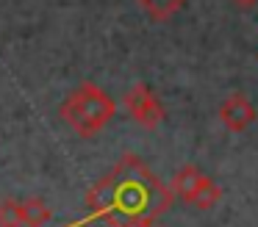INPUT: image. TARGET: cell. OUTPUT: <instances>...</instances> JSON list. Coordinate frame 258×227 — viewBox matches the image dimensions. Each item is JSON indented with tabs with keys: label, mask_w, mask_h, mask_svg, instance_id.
Instances as JSON below:
<instances>
[{
	"label": "cell",
	"mask_w": 258,
	"mask_h": 227,
	"mask_svg": "<svg viewBox=\"0 0 258 227\" xmlns=\"http://www.w3.org/2000/svg\"><path fill=\"white\" fill-rule=\"evenodd\" d=\"M172 199V188L164 186L150 166L136 155H122L119 164L108 175H103L86 194V205L92 210L89 219H106L108 224L128 216L158 219L164 210H169Z\"/></svg>",
	"instance_id": "obj_1"
},
{
	"label": "cell",
	"mask_w": 258,
	"mask_h": 227,
	"mask_svg": "<svg viewBox=\"0 0 258 227\" xmlns=\"http://www.w3.org/2000/svg\"><path fill=\"white\" fill-rule=\"evenodd\" d=\"M117 114V103L95 83H81L61 103V119L81 138H92L108 125Z\"/></svg>",
	"instance_id": "obj_2"
},
{
	"label": "cell",
	"mask_w": 258,
	"mask_h": 227,
	"mask_svg": "<svg viewBox=\"0 0 258 227\" xmlns=\"http://www.w3.org/2000/svg\"><path fill=\"white\" fill-rule=\"evenodd\" d=\"M125 108H128L131 119L139 127H147V130H156L164 122V105L161 100L153 94V89L147 83H136L128 94H125Z\"/></svg>",
	"instance_id": "obj_3"
},
{
	"label": "cell",
	"mask_w": 258,
	"mask_h": 227,
	"mask_svg": "<svg viewBox=\"0 0 258 227\" xmlns=\"http://www.w3.org/2000/svg\"><path fill=\"white\" fill-rule=\"evenodd\" d=\"M217 116L228 130L241 133L255 122V108H252V103L244 97V94H230V97L219 105Z\"/></svg>",
	"instance_id": "obj_4"
},
{
	"label": "cell",
	"mask_w": 258,
	"mask_h": 227,
	"mask_svg": "<svg viewBox=\"0 0 258 227\" xmlns=\"http://www.w3.org/2000/svg\"><path fill=\"white\" fill-rule=\"evenodd\" d=\"M203 172L197 169V166H183V169H178L175 172V177H172V194L178 199H183V202H191V197H195V191H197V186H200V180H203Z\"/></svg>",
	"instance_id": "obj_5"
},
{
	"label": "cell",
	"mask_w": 258,
	"mask_h": 227,
	"mask_svg": "<svg viewBox=\"0 0 258 227\" xmlns=\"http://www.w3.org/2000/svg\"><path fill=\"white\" fill-rule=\"evenodd\" d=\"M23 216H25V227H45L53 219V210L47 208V202L42 197H28L23 199Z\"/></svg>",
	"instance_id": "obj_6"
},
{
	"label": "cell",
	"mask_w": 258,
	"mask_h": 227,
	"mask_svg": "<svg viewBox=\"0 0 258 227\" xmlns=\"http://www.w3.org/2000/svg\"><path fill=\"white\" fill-rule=\"evenodd\" d=\"M139 6L150 20L164 22V20H169V17L178 14V11L186 6V0H139Z\"/></svg>",
	"instance_id": "obj_7"
},
{
	"label": "cell",
	"mask_w": 258,
	"mask_h": 227,
	"mask_svg": "<svg viewBox=\"0 0 258 227\" xmlns=\"http://www.w3.org/2000/svg\"><path fill=\"white\" fill-rule=\"evenodd\" d=\"M219 199H222V188H219L211 177H203L189 205H195V208H200V210H208V208H214Z\"/></svg>",
	"instance_id": "obj_8"
},
{
	"label": "cell",
	"mask_w": 258,
	"mask_h": 227,
	"mask_svg": "<svg viewBox=\"0 0 258 227\" xmlns=\"http://www.w3.org/2000/svg\"><path fill=\"white\" fill-rule=\"evenodd\" d=\"M0 227H25L23 202L14 197L0 199Z\"/></svg>",
	"instance_id": "obj_9"
},
{
	"label": "cell",
	"mask_w": 258,
	"mask_h": 227,
	"mask_svg": "<svg viewBox=\"0 0 258 227\" xmlns=\"http://www.w3.org/2000/svg\"><path fill=\"white\" fill-rule=\"evenodd\" d=\"M111 227H156V219L153 216H128V219L114 221Z\"/></svg>",
	"instance_id": "obj_10"
},
{
	"label": "cell",
	"mask_w": 258,
	"mask_h": 227,
	"mask_svg": "<svg viewBox=\"0 0 258 227\" xmlns=\"http://www.w3.org/2000/svg\"><path fill=\"white\" fill-rule=\"evenodd\" d=\"M236 6H241V9H252V6L258 3V0H233Z\"/></svg>",
	"instance_id": "obj_11"
}]
</instances>
